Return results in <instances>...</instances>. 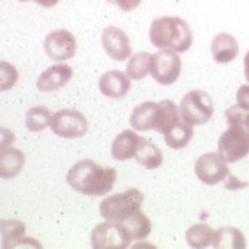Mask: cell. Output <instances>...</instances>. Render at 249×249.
I'll return each mask as SVG.
<instances>
[{
    "instance_id": "5b68a950",
    "label": "cell",
    "mask_w": 249,
    "mask_h": 249,
    "mask_svg": "<svg viewBox=\"0 0 249 249\" xmlns=\"http://www.w3.org/2000/svg\"><path fill=\"white\" fill-rule=\"evenodd\" d=\"M180 116L191 126L204 124L211 120L214 113L213 99L204 90H191L180 102Z\"/></svg>"
},
{
    "instance_id": "277c9868",
    "label": "cell",
    "mask_w": 249,
    "mask_h": 249,
    "mask_svg": "<svg viewBox=\"0 0 249 249\" xmlns=\"http://www.w3.org/2000/svg\"><path fill=\"white\" fill-rule=\"evenodd\" d=\"M142 202H144V194L139 189H128V191L106 197L99 208H101V214L104 220L120 223L132 216L135 211H139Z\"/></svg>"
},
{
    "instance_id": "1f68e13d",
    "label": "cell",
    "mask_w": 249,
    "mask_h": 249,
    "mask_svg": "<svg viewBox=\"0 0 249 249\" xmlns=\"http://www.w3.org/2000/svg\"><path fill=\"white\" fill-rule=\"evenodd\" d=\"M244 76L249 83V51H248V54L244 55Z\"/></svg>"
},
{
    "instance_id": "d6a6232c",
    "label": "cell",
    "mask_w": 249,
    "mask_h": 249,
    "mask_svg": "<svg viewBox=\"0 0 249 249\" xmlns=\"http://www.w3.org/2000/svg\"><path fill=\"white\" fill-rule=\"evenodd\" d=\"M244 123H246V126H248V130H249V113H246V120H244Z\"/></svg>"
},
{
    "instance_id": "3957f363",
    "label": "cell",
    "mask_w": 249,
    "mask_h": 249,
    "mask_svg": "<svg viewBox=\"0 0 249 249\" xmlns=\"http://www.w3.org/2000/svg\"><path fill=\"white\" fill-rule=\"evenodd\" d=\"M244 120L229 121V128L218 139V154L227 163L241 161L249 154V130Z\"/></svg>"
},
{
    "instance_id": "7c38bea8",
    "label": "cell",
    "mask_w": 249,
    "mask_h": 249,
    "mask_svg": "<svg viewBox=\"0 0 249 249\" xmlns=\"http://www.w3.org/2000/svg\"><path fill=\"white\" fill-rule=\"evenodd\" d=\"M71 78H73V68L64 64V62H59V64L47 68L40 74L38 82H36V89L42 90V92H54V90L66 87Z\"/></svg>"
},
{
    "instance_id": "9c48e42d",
    "label": "cell",
    "mask_w": 249,
    "mask_h": 249,
    "mask_svg": "<svg viewBox=\"0 0 249 249\" xmlns=\"http://www.w3.org/2000/svg\"><path fill=\"white\" fill-rule=\"evenodd\" d=\"M196 177L206 185H216L229 177L227 161L220 158L218 152H206L196 161Z\"/></svg>"
},
{
    "instance_id": "cb8c5ba5",
    "label": "cell",
    "mask_w": 249,
    "mask_h": 249,
    "mask_svg": "<svg viewBox=\"0 0 249 249\" xmlns=\"http://www.w3.org/2000/svg\"><path fill=\"white\" fill-rule=\"evenodd\" d=\"M192 135H194V132H192L191 124L180 120L170 132L164 133V142H166V145L170 149H183L185 145H189V142L192 140Z\"/></svg>"
},
{
    "instance_id": "5bb4252c",
    "label": "cell",
    "mask_w": 249,
    "mask_h": 249,
    "mask_svg": "<svg viewBox=\"0 0 249 249\" xmlns=\"http://www.w3.org/2000/svg\"><path fill=\"white\" fill-rule=\"evenodd\" d=\"M140 139L142 137L137 135L133 130H124L121 132L116 139L113 140V145H111V156H113L116 161H126L132 160L137 156L140 145Z\"/></svg>"
},
{
    "instance_id": "9a60e30c",
    "label": "cell",
    "mask_w": 249,
    "mask_h": 249,
    "mask_svg": "<svg viewBox=\"0 0 249 249\" xmlns=\"http://www.w3.org/2000/svg\"><path fill=\"white\" fill-rule=\"evenodd\" d=\"M239 54V43L230 33H218L211 42V55L218 64L232 62Z\"/></svg>"
},
{
    "instance_id": "83f0119b",
    "label": "cell",
    "mask_w": 249,
    "mask_h": 249,
    "mask_svg": "<svg viewBox=\"0 0 249 249\" xmlns=\"http://www.w3.org/2000/svg\"><path fill=\"white\" fill-rule=\"evenodd\" d=\"M237 106L242 109V111L249 113V85L239 87V90H237Z\"/></svg>"
},
{
    "instance_id": "836d02e7",
    "label": "cell",
    "mask_w": 249,
    "mask_h": 249,
    "mask_svg": "<svg viewBox=\"0 0 249 249\" xmlns=\"http://www.w3.org/2000/svg\"><path fill=\"white\" fill-rule=\"evenodd\" d=\"M21 2H28V0H21Z\"/></svg>"
},
{
    "instance_id": "ffe728a7",
    "label": "cell",
    "mask_w": 249,
    "mask_h": 249,
    "mask_svg": "<svg viewBox=\"0 0 249 249\" xmlns=\"http://www.w3.org/2000/svg\"><path fill=\"white\" fill-rule=\"evenodd\" d=\"M158 104H160V113H158V123L154 130L164 135L182 120V116H180V109L173 101H161Z\"/></svg>"
},
{
    "instance_id": "484cf974",
    "label": "cell",
    "mask_w": 249,
    "mask_h": 249,
    "mask_svg": "<svg viewBox=\"0 0 249 249\" xmlns=\"http://www.w3.org/2000/svg\"><path fill=\"white\" fill-rule=\"evenodd\" d=\"M52 114L43 106H35L26 113V128L30 132H42L47 126H51Z\"/></svg>"
},
{
    "instance_id": "f1b7e54d",
    "label": "cell",
    "mask_w": 249,
    "mask_h": 249,
    "mask_svg": "<svg viewBox=\"0 0 249 249\" xmlns=\"http://www.w3.org/2000/svg\"><path fill=\"white\" fill-rule=\"evenodd\" d=\"M109 4L116 5L120 7L123 12H130V11H135L140 4H142V0H107Z\"/></svg>"
},
{
    "instance_id": "4fadbf2b",
    "label": "cell",
    "mask_w": 249,
    "mask_h": 249,
    "mask_svg": "<svg viewBox=\"0 0 249 249\" xmlns=\"http://www.w3.org/2000/svg\"><path fill=\"white\" fill-rule=\"evenodd\" d=\"M130 76L123 71H107L101 76L99 80V90H101L102 95L111 99H121L124 97L126 93L130 92Z\"/></svg>"
},
{
    "instance_id": "4316f807",
    "label": "cell",
    "mask_w": 249,
    "mask_h": 249,
    "mask_svg": "<svg viewBox=\"0 0 249 249\" xmlns=\"http://www.w3.org/2000/svg\"><path fill=\"white\" fill-rule=\"evenodd\" d=\"M0 76H2V85H0L2 92L12 89L16 85V82H18V71H16V68L11 66L5 61L0 62Z\"/></svg>"
},
{
    "instance_id": "e0dca14e",
    "label": "cell",
    "mask_w": 249,
    "mask_h": 249,
    "mask_svg": "<svg viewBox=\"0 0 249 249\" xmlns=\"http://www.w3.org/2000/svg\"><path fill=\"white\" fill-rule=\"evenodd\" d=\"M24 166L23 151L16 147H7L0 151V177L4 180L19 175Z\"/></svg>"
},
{
    "instance_id": "7402d4cb",
    "label": "cell",
    "mask_w": 249,
    "mask_h": 249,
    "mask_svg": "<svg viewBox=\"0 0 249 249\" xmlns=\"http://www.w3.org/2000/svg\"><path fill=\"white\" fill-rule=\"evenodd\" d=\"M187 244L194 249H202L208 246H213L214 230L206 223H196L185 232Z\"/></svg>"
},
{
    "instance_id": "f546056e",
    "label": "cell",
    "mask_w": 249,
    "mask_h": 249,
    "mask_svg": "<svg viewBox=\"0 0 249 249\" xmlns=\"http://www.w3.org/2000/svg\"><path fill=\"white\" fill-rule=\"evenodd\" d=\"M2 137H4V139H2V144H0V145H2V149H7L9 142L14 139V133H11L7 128H4V130H2Z\"/></svg>"
},
{
    "instance_id": "d6986e66",
    "label": "cell",
    "mask_w": 249,
    "mask_h": 249,
    "mask_svg": "<svg viewBox=\"0 0 249 249\" xmlns=\"http://www.w3.org/2000/svg\"><path fill=\"white\" fill-rule=\"evenodd\" d=\"M135 160L140 166L147 168V170H154V168H160L161 163H163V152H161V149L154 142L142 137Z\"/></svg>"
},
{
    "instance_id": "ac0fdd59",
    "label": "cell",
    "mask_w": 249,
    "mask_h": 249,
    "mask_svg": "<svg viewBox=\"0 0 249 249\" xmlns=\"http://www.w3.org/2000/svg\"><path fill=\"white\" fill-rule=\"evenodd\" d=\"M120 225L123 227V230L126 232V235L130 237V241H142L151 233V222L142 211H135L132 216H128L126 220L120 222Z\"/></svg>"
},
{
    "instance_id": "30bf717a",
    "label": "cell",
    "mask_w": 249,
    "mask_h": 249,
    "mask_svg": "<svg viewBox=\"0 0 249 249\" xmlns=\"http://www.w3.org/2000/svg\"><path fill=\"white\" fill-rule=\"evenodd\" d=\"M45 54L55 62H64L76 54V38L68 30L51 31L43 42Z\"/></svg>"
},
{
    "instance_id": "ba28073f",
    "label": "cell",
    "mask_w": 249,
    "mask_h": 249,
    "mask_svg": "<svg viewBox=\"0 0 249 249\" xmlns=\"http://www.w3.org/2000/svg\"><path fill=\"white\" fill-rule=\"evenodd\" d=\"M90 241H92L93 249H124L132 244L123 227L116 222H107V220L104 223H99L92 230Z\"/></svg>"
},
{
    "instance_id": "8fae6325",
    "label": "cell",
    "mask_w": 249,
    "mask_h": 249,
    "mask_svg": "<svg viewBox=\"0 0 249 249\" xmlns=\"http://www.w3.org/2000/svg\"><path fill=\"white\" fill-rule=\"evenodd\" d=\"M106 54L114 61H126L132 57V45L128 35L118 26H107L101 35Z\"/></svg>"
},
{
    "instance_id": "7a4b0ae2",
    "label": "cell",
    "mask_w": 249,
    "mask_h": 249,
    "mask_svg": "<svg viewBox=\"0 0 249 249\" xmlns=\"http://www.w3.org/2000/svg\"><path fill=\"white\" fill-rule=\"evenodd\" d=\"M149 40L158 49H170L182 54L192 45V30L182 18L164 16L152 21L149 28Z\"/></svg>"
},
{
    "instance_id": "52a82bcc",
    "label": "cell",
    "mask_w": 249,
    "mask_h": 249,
    "mask_svg": "<svg viewBox=\"0 0 249 249\" xmlns=\"http://www.w3.org/2000/svg\"><path fill=\"white\" fill-rule=\"evenodd\" d=\"M51 130L62 139H78L83 137L89 130V121L80 111L74 109H61L52 114Z\"/></svg>"
},
{
    "instance_id": "4dcf8cb0",
    "label": "cell",
    "mask_w": 249,
    "mask_h": 249,
    "mask_svg": "<svg viewBox=\"0 0 249 249\" xmlns=\"http://www.w3.org/2000/svg\"><path fill=\"white\" fill-rule=\"evenodd\" d=\"M35 2L42 7H54L55 4H59V0H35Z\"/></svg>"
},
{
    "instance_id": "2e32d148",
    "label": "cell",
    "mask_w": 249,
    "mask_h": 249,
    "mask_svg": "<svg viewBox=\"0 0 249 249\" xmlns=\"http://www.w3.org/2000/svg\"><path fill=\"white\" fill-rule=\"evenodd\" d=\"M158 113H160V104L144 102L133 109L130 116V124L133 126V130H139V132L152 130L156 128V123H158Z\"/></svg>"
},
{
    "instance_id": "d4e9b609",
    "label": "cell",
    "mask_w": 249,
    "mask_h": 249,
    "mask_svg": "<svg viewBox=\"0 0 249 249\" xmlns=\"http://www.w3.org/2000/svg\"><path fill=\"white\" fill-rule=\"evenodd\" d=\"M151 59L152 54L149 52H139L132 55L126 64V74L130 76V80H142L151 74Z\"/></svg>"
},
{
    "instance_id": "6da1fadb",
    "label": "cell",
    "mask_w": 249,
    "mask_h": 249,
    "mask_svg": "<svg viewBox=\"0 0 249 249\" xmlns=\"http://www.w3.org/2000/svg\"><path fill=\"white\" fill-rule=\"evenodd\" d=\"M66 182L71 189L85 196H104L109 194L116 182L114 168L101 166L95 161H78L68 171Z\"/></svg>"
},
{
    "instance_id": "8992f818",
    "label": "cell",
    "mask_w": 249,
    "mask_h": 249,
    "mask_svg": "<svg viewBox=\"0 0 249 249\" xmlns=\"http://www.w3.org/2000/svg\"><path fill=\"white\" fill-rule=\"evenodd\" d=\"M182 73V59L178 52L170 49H160V52L152 54L151 74L161 85H171L178 80Z\"/></svg>"
},
{
    "instance_id": "44dd1931",
    "label": "cell",
    "mask_w": 249,
    "mask_h": 249,
    "mask_svg": "<svg viewBox=\"0 0 249 249\" xmlns=\"http://www.w3.org/2000/svg\"><path fill=\"white\" fill-rule=\"evenodd\" d=\"M213 248L216 249H244L246 239L242 232L235 227H223L214 232Z\"/></svg>"
},
{
    "instance_id": "603a6c76",
    "label": "cell",
    "mask_w": 249,
    "mask_h": 249,
    "mask_svg": "<svg viewBox=\"0 0 249 249\" xmlns=\"http://www.w3.org/2000/svg\"><path fill=\"white\" fill-rule=\"evenodd\" d=\"M26 227L19 220H2V248H18L26 235Z\"/></svg>"
}]
</instances>
